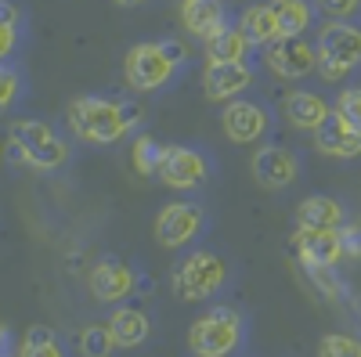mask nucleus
Instances as JSON below:
<instances>
[{
    "label": "nucleus",
    "instance_id": "obj_11",
    "mask_svg": "<svg viewBox=\"0 0 361 357\" xmlns=\"http://www.w3.org/2000/svg\"><path fill=\"white\" fill-rule=\"evenodd\" d=\"M293 249L300 267H336L343 260V234L329 227H300L293 234Z\"/></svg>",
    "mask_w": 361,
    "mask_h": 357
},
{
    "label": "nucleus",
    "instance_id": "obj_19",
    "mask_svg": "<svg viewBox=\"0 0 361 357\" xmlns=\"http://www.w3.org/2000/svg\"><path fill=\"white\" fill-rule=\"evenodd\" d=\"M109 329H112L116 350H134V346H141L148 339L152 321H148V314L137 311V307H116L109 314Z\"/></svg>",
    "mask_w": 361,
    "mask_h": 357
},
{
    "label": "nucleus",
    "instance_id": "obj_23",
    "mask_svg": "<svg viewBox=\"0 0 361 357\" xmlns=\"http://www.w3.org/2000/svg\"><path fill=\"white\" fill-rule=\"evenodd\" d=\"M163 156H166V144H159L156 137L141 134L134 141V152H130V163L141 177H159V166H163Z\"/></svg>",
    "mask_w": 361,
    "mask_h": 357
},
{
    "label": "nucleus",
    "instance_id": "obj_26",
    "mask_svg": "<svg viewBox=\"0 0 361 357\" xmlns=\"http://www.w3.org/2000/svg\"><path fill=\"white\" fill-rule=\"evenodd\" d=\"M307 278L318 285V292L325 296V300H333V303H347V285L340 282L336 275V267H304Z\"/></svg>",
    "mask_w": 361,
    "mask_h": 357
},
{
    "label": "nucleus",
    "instance_id": "obj_28",
    "mask_svg": "<svg viewBox=\"0 0 361 357\" xmlns=\"http://www.w3.org/2000/svg\"><path fill=\"white\" fill-rule=\"evenodd\" d=\"M333 115H340L350 130L361 134V87H350V91H340V94H336Z\"/></svg>",
    "mask_w": 361,
    "mask_h": 357
},
{
    "label": "nucleus",
    "instance_id": "obj_14",
    "mask_svg": "<svg viewBox=\"0 0 361 357\" xmlns=\"http://www.w3.org/2000/svg\"><path fill=\"white\" fill-rule=\"evenodd\" d=\"M253 83V69L246 62H209L202 73V91L209 101H235Z\"/></svg>",
    "mask_w": 361,
    "mask_h": 357
},
{
    "label": "nucleus",
    "instance_id": "obj_8",
    "mask_svg": "<svg viewBox=\"0 0 361 357\" xmlns=\"http://www.w3.org/2000/svg\"><path fill=\"white\" fill-rule=\"evenodd\" d=\"M202 227H206V217H202L199 206L173 202L166 210H159V217H156V242L163 249H180V246H188Z\"/></svg>",
    "mask_w": 361,
    "mask_h": 357
},
{
    "label": "nucleus",
    "instance_id": "obj_18",
    "mask_svg": "<svg viewBox=\"0 0 361 357\" xmlns=\"http://www.w3.org/2000/svg\"><path fill=\"white\" fill-rule=\"evenodd\" d=\"M347 224V210L343 202L333 195H307L304 202L296 206V227H329L340 231Z\"/></svg>",
    "mask_w": 361,
    "mask_h": 357
},
{
    "label": "nucleus",
    "instance_id": "obj_4",
    "mask_svg": "<svg viewBox=\"0 0 361 357\" xmlns=\"http://www.w3.org/2000/svg\"><path fill=\"white\" fill-rule=\"evenodd\" d=\"M243 318L231 307H214L206 311L192 329H188V350L195 357H231L243 346Z\"/></svg>",
    "mask_w": 361,
    "mask_h": 357
},
{
    "label": "nucleus",
    "instance_id": "obj_29",
    "mask_svg": "<svg viewBox=\"0 0 361 357\" xmlns=\"http://www.w3.org/2000/svg\"><path fill=\"white\" fill-rule=\"evenodd\" d=\"M15 40H18V8L4 4V8H0V54H4V58H11Z\"/></svg>",
    "mask_w": 361,
    "mask_h": 357
},
{
    "label": "nucleus",
    "instance_id": "obj_25",
    "mask_svg": "<svg viewBox=\"0 0 361 357\" xmlns=\"http://www.w3.org/2000/svg\"><path fill=\"white\" fill-rule=\"evenodd\" d=\"M18 357H66V350L58 346V339L47 329H29L18 346Z\"/></svg>",
    "mask_w": 361,
    "mask_h": 357
},
{
    "label": "nucleus",
    "instance_id": "obj_33",
    "mask_svg": "<svg viewBox=\"0 0 361 357\" xmlns=\"http://www.w3.org/2000/svg\"><path fill=\"white\" fill-rule=\"evenodd\" d=\"M116 4H123V8H134V4H141V0H116Z\"/></svg>",
    "mask_w": 361,
    "mask_h": 357
},
{
    "label": "nucleus",
    "instance_id": "obj_6",
    "mask_svg": "<svg viewBox=\"0 0 361 357\" xmlns=\"http://www.w3.org/2000/svg\"><path fill=\"white\" fill-rule=\"evenodd\" d=\"M224 282H228V263L217 253H209V249L188 253L185 260L177 263V271H173V292L180 296V300H192V303L214 296Z\"/></svg>",
    "mask_w": 361,
    "mask_h": 357
},
{
    "label": "nucleus",
    "instance_id": "obj_31",
    "mask_svg": "<svg viewBox=\"0 0 361 357\" xmlns=\"http://www.w3.org/2000/svg\"><path fill=\"white\" fill-rule=\"evenodd\" d=\"M18 98V73L11 65L0 69V108H11Z\"/></svg>",
    "mask_w": 361,
    "mask_h": 357
},
{
    "label": "nucleus",
    "instance_id": "obj_24",
    "mask_svg": "<svg viewBox=\"0 0 361 357\" xmlns=\"http://www.w3.org/2000/svg\"><path fill=\"white\" fill-rule=\"evenodd\" d=\"M112 350H116V339H112L109 325H87V329H80V353L83 357H109Z\"/></svg>",
    "mask_w": 361,
    "mask_h": 357
},
{
    "label": "nucleus",
    "instance_id": "obj_30",
    "mask_svg": "<svg viewBox=\"0 0 361 357\" xmlns=\"http://www.w3.org/2000/svg\"><path fill=\"white\" fill-rule=\"evenodd\" d=\"M318 11L329 15L333 22H350L361 11V0H318Z\"/></svg>",
    "mask_w": 361,
    "mask_h": 357
},
{
    "label": "nucleus",
    "instance_id": "obj_17",
    "mask_svg": "<svg viewBox=\"0 0 361 357\" xmlns=\"http://www.w3.org/2000/svg\"><path fill=\"white\" fill-rule=\"evenodd\" d=\"M180 22H185V29L192 37L209 40L217 29L228 25L224 0H180Z\"/></svg>",
    "mask_w": 361,
    "mask_h": 357
},
{
    "label": "nucleus",
    "instance_id": "obj_3",
    "mask_svg": "<svg viewBox=\"0 0 361 357\" xmlns=\"http://www.w3.org/2000/svg\"><path fill=\"white\" fill-rule=\"evenodd\" d=\"M8 144L11 156H18L33 170H58L69 163V144L54 134V127L40 123V119H15Z\"/></svg>",
    "mask_w": 361,
    "mask_h": 357
},
{
    "label": "nucleus",
    "instance_id": "obj_7",
    "mask_svg": "<svg viewBox=\"0 0 361 357\" xmlns=\"http://www.w3.org/2000/svg\"><path fill=\"white\" fill-rule=\"evenodd\" d=\"M264 62L279 80H304L318 69V47L304 37H282L264 47Z\"/></svg>",
    "mask_w": 361,
    "mask_h": 357
},
{
    "label": "nucleus",
    "instance_id": "obj_21",
    "mask_svg": "<svg viewBox=\"0 0 361 357\" xmlns=\"http://www.w3.org/2000/svg\"><path fill=\"white\" fill-rule=\"evenodd\" d=\"M250 47H253L250 37H246L238 25H224V29H217V33L206 40L209 62H246Z\"/></svg>",
    "mask_w": 361,
    "mask_h": 357
},
{
    "label": "nucleus",
    "instance_id": "obj_27",
    "mask_svg": "<svg viewBox=\"0 0 361 357\" xmlns=\"http://www.w3.org/2000/svg\"><path fill=\"white\" fill-rule=\"evenodd\" d=\"M318 357H361V339L350 332H329L318 343Z\"/></svg>",
    "mask_w": 361,
    "mask_h": 357
},
{
    "label": "nucleus",
    "instance_id": "obj_9",
    "mask_svg": "<svg viewBox=\"0 0 361 357\" xmlns=\"http://www.w3.org/2000/svg\"><path fill=\"white\" fill-rule=\"evenodd\" d=\"M90 292H94L98 303H123L130 292H137V271L130 263L116 260V256H105L90 267Z\"/></svg>",
    "mask_w": 361,
    "mask_h": 357
},
{
    "label": "nucleus",
    "instance_id": "obj_5",
    "mask_svg": "<svg viewBox=\"0 0 361 357\" xmlns=\"http://www.w3.org/2000/svg\"><path fill=\"white\" fill-rule=\"evenodd\" d=\"M361 65V29L354 22H325L318 33V73L322 80L336 83Z\"/></svg>",
    "mask_w": 361,
    "mask_h": 357
},
{
    "label": "nucleus",
    "instance_id": "obj_22",
    "mask_svg": "<svg viewBox=\"0 0 361 357\" xmlns=\"http://www.w3.org/2000/svg\"><path fill=\"white\" fill-rule=\"evenodd\" d=\"M267 8L275 11L282 37H304V29L311 25L314 11L307 0H267Z\"/></svg>",
    "mask_w": 361,
    "mask_h": 357
},
{
    "label": "nucleus",
    "instance_id": "obj_16",
    "mask_svg": "<svg viewBox=\"0 0 361 357\" xmlns=\"http://www.w3.org/2000/svg\"><path fill=\"white\" fill-rule=\"evenodd\" d=\"M282 115H286V123H293L296 130H318L325 119L333 115V105H329L322 94L293 91V94L282 101Z\"/></svg>",
    "mask_w": 361,
    "mask_h": 357
},
{
    "label": "nucleus",
    "instance_id": "obj_10",
    "mask_svg": "<svg viewBox=\"0 0 361 357\" xmlns=\"http://www.w3.org/2000/svg\"><path fill=\"white\" fill-rule=\"evenodd\" d=\"M209 177V163L195 152V148H185V144H166V156H163V166H159V181L173 192H192L199 188Z\"/></svg>",
    "mask_w": 361,
    "mask_h": 357
},
{
    "label": "nucleus",
    "instance_id": "obj_12",
    "mask_svg": "<svg viewBox=\"0 0 361 357\" xmlns=\"http://www.w3.org/2000/svg\"><path fill=\"white\" fill-rule=\"evenodd\" d=\"M296 173H300V159H296V152H289V148H282V144H264L260 152L253 156L257 184H264L271 192L289 188L296 181Z\"/></svg>",
    "mask_w": 361,
    "mask_h": 357
},
{
    "label": "nucleus",
    "instance_id": "obj_13",
    "mask_svg": "<svg viewBox=\"0 0 361 357\" xmlns=\"http://www.w3.org/2000/svg\"><path fill=\"white\" fill-rule=\"evenodd\" d=\"M221 130L231 137V144H253L267 134V112L257 101L235 98L221 112Z\"/></svg>",
    "mask_w": 361,
    "mask_h": 357
},
{
    "label": "nucleus",
    "instance_id": "obj_32",
    "mask_svg": "<svg viewBox=\"0 0 361 357\" xmlns=\"http://www.w3.org/2000/svg\"><path fill=\"white\" fill-rule=\"evenodd\" d=\"M340 234H343L347 256H361V227H347V231H340Z\"/></svg>",
    "mask_w": 361,
    "mask_h": 357
},
{
    "label": "nucleus",
    "instance_id": "obj_20",
    "mask_svg": "<svg viewBox=\"0 0 361 357\" xmlns=\"http://www.w3.org/2000/svg\"><path fill=\"white\" fill-rule=\"evenodd\" d=\"M238 29L250 37L253 47H271L275 40H282V29H279V18L275 11H271L267 4H253L243 11V18H238Z\"/></svg>",
    "mask_w": 361,
    "mask_h": 357
},
{
    "label": "nucleus",
    "instance_id": "obj_15",
    "mask_svg": "<svg viewBox=\"0 0 361 357\" xmlns=\"http://www.w3.org/2000/svg\"><path fill=\"white\" fill-rule=\"evenodd\" d=\"M314 148L329 159H357L361 156V134L350 130L340 115H329L314 130Z\"/></svg>",
    "mask_w": 361,
    "mask_h": 357
},
{
    "label": "nucleus",
    "instance_id": "obj_2",
    "mask_svg": "<svg viewBox=\"0 0 361 357\" xmlns=\"http://www.w3.org/2000/svg\"><path fill=\"white\" fill-rule=\"evenodd\" d=\"M185 62V44L177 40H148V44H134L123 58V76L127 87L137 94H152L159 87H166V80L173 76V69Z\"/></svg>",
    "mask_w": 361,
    "mask_h": 357
},
{
    "label": "nucleus",
    "instance_id": "obj_1",
    "mask_svg": "<svg viewBox=\"0 0 361 357\" xmlns=\"http://www.w3.org/2000/svg\"><path fill=\"white\" fill-rule=\"evenodd\" d=\"M66 119L80 141L87 144H116L123 141L134 123L141 119L137 105L130 101H116V98H76L66 108Z\"/></svg>",
    "mask_w": 361,
    "mask_h": 357
}]
</instances>
